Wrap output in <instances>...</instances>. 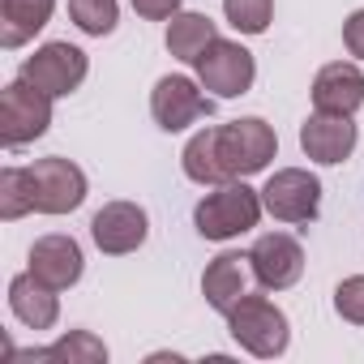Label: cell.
Listing matches in <instances>:
<instances>
[{"mask_svg": "<svg viewBox=\"0 0 364 364\" xmlns=\"http://www.w3.org/2000/svg\"><path fill=\"white\" fill-rule=\"evenodd\" d=\"M262 193L249 189L245 180H223L193 206V228L202 240H236L257 228L262 219Z\"/></svg>", "mask_w": 364, "mask_h": 364, "instance_id": "1", "label": "cell"}, {"mask_svg": "<svg viewBox=\"0 0 364 364\" xmlns=\"http://www.w3.org/2000/svg\"><path fill=\"white\" fill-rule=\"evenodd\" d=\"M228 330H232V338H236L249 355H257V360H274V355H283L287 343H291L287 313H283L274 300L253 296V291H245V296L228 309Z\"/></svg>", "mask_w": 364, "mask_h": 364, "instance_id": "2", "label": "cell"}, {"mask_svg": "<svg viewBox=\"0 0 364 364\" xmlns=\"http://www.w3.org/2000/svg\"><path fill=\"white\" fill-rule=\"evenodd\" d=\"M274 154H279V137L262 116H240L232 124H219V163H223L228 180L266 171Z\"/></svg>", "mask_w": 364, "mask_h": 364, "instance_id": "3", "label": "cell"}, {"mask_svg": "<svg viewBox=\"0 0 364 364\" xmlns=\"http://www.w3.org/2000/svg\"><path fill=\"white\" fill-rule=\"evenodd\" d=\"M52 95H43L35 82L18 77L9 82L5 90H0V141H5L9 150L43 137L52 129Z\"/></svg>", "mask_w": 364, "mask_h": 364, "instance_id": "4", "label": "cell"}, {"mask_svg": "<svg viewBox=\"0 0 364 364\" xmlns=\"http://www.w3.org/2000/svg\"><path fill=\"white\" fill-rule=\"evenodd\" d=\"M210 112H215V95H206V86L198 77L167 73L150 90V116L163 133H180V129L206 120Z\"/></svg>", "mask_w": 364, "mask_h": 364, "instance_id": "5", "label": "cell"}, {"mask_svg": "<svg viewBox=\"0 0 364 364\" xmlns=\"http://www.w3.org/2000/svg\"><path fill=\"white\" fill-rule=\"evenodd\" d=\"M198 82L215 95V99H240L253 90V77H257V60L249 48L232 43V39H215L202 56H198Z\"/></svg>", "mask_w": 364, "mask_h": 364, "instance_id": "6", "label": "cell"}, {"mask_svg": "<svg viewBox=\"0 0 364 364\" xmlns=\"http://www.w3.org/2000/svg\"><path fill=\"white\" fill-rule=\"evenodd\" d=\"M31 180H35V210L39 215H73L86 202V171L73 159L48 154L31 163Z\"/></svg>", "mask_w": 364, "mask_h": 364, "instance_id": "7", "label": "cell"}, {"mask_svg": "<svg viewBox=\"0 0 364 364\" xmlns=\"http://www.w3.org/2000/svg\"><path fill=\"white\" fill-rule=\"evenodd\" d=\"M86 73H90L86 52L56 39V43L35 48V56L22 60V73H18V77L35 82V86H39L43 95H52V99H65V95H73V90L86 82Z\"/></svg>", "mask_w": 364, "mask_h": 364, "instance_id": "8", "label": "cell"}, {"mask_svg": "<svg viewBox=\"0 0 364 364\" xmlns=\"http://www.w3.org/2000/svg\"><path fill=\"white\" fill-rule=\"evenodd\" d=\"M262 206L279 223H313L321 210V180L304 167H279L262 189Z\"/></svg>", "mask_w": 364, "mask_h": 364, "instance_id": "9", "label": "cell"}, {"mask_svg": "<svg viewBox=\"0 0 364 364\" xmlns=\"http://www.w3.org/2000/svg\"><path fill=\"white\" fill-rule=\"evenodd\" d=\"M150 236V215L137 206V202H107L103 210H95L90 219V240L99 253L107 257H124V253H137Z\"/></svg>", "mask_w": 364, "mask_h": 364, "instance_id": "10", "label": "cell"}, {"mask_svg": "<svg viewBox=\"0 0 364 364\" xmlns=\"http://www.w3.org/2000/svg\"><path fill=\"white\" fill-rule=\"evenodd\" d=\"M249 266H253V279L266 287V291H287L300 283L304 274V249L296 236L287 232H266L253 240L249 249Z\"/></svg>", "mask_w": 364, "mask_h": 364, "instance_id": "11", "label": "cell"}, {"mask_svg": "<svg viewBox=\"0 0 364 364\" xmlns=\"http://www.w3.org/2000/svg\"><path fill=\"white\" fill-rule=\"evenodd\" d=\"M31 274L43 279L48 287L56 291H69L73 283H82V270H86V257H82V245L65 232H52V236H39L31 245V257H26Z\"/></svg>", "mask_w": 364, "mask_h": 364, "instance_id": "12", "label": "cell"}, {"mask_svg": "<svg viewBox=\"0 0 364 364\" xmlns=\"http://www.w3.org/2000/svg\"><path fill=\"white\" fill-rule=\"evenodd\" d=\"M360 133L351 124V116H334V112H313L304 124H300V150L313 159V163H347L351 150H355Z\"/></svg>", "mask_w": 364, "mask_h": 364, "instance_id": "13", "label": "cell"}, {"mask_svg": "<svg viewBox=\"0 0 364 364\" xmlns=\"http://www.w3.org/2000/svg\"><path fill=\"white\" fill-rule=\"evenodd\" d=\"M364 107V69L351 60H330L313 77V112L355 116Z\"/></svg>", "mask_w": 364, "mask_h": 364, "instance_id": "14", "label": "cell"}, {"mask_svg": "<svg viewBox=\"0 0 364 364\" xmlns=\"http://www.w3.org/2000/svg\"><path fill=\"white\" fill-rule=\"evenodd\" d=\"M9 309L26 330H52L60 321V291L26 270L9 283Z\"/></svg>", "mask_w": 364, "mask_h": 364, "instance_id": "15", "label": "cell"}, {"mask_svg": "<svg viewBox=\"0 0 364 364\" xmlns=\"http://www.w3.org/2000/svg\"><path fill=\"white\" fill-rule=\"evenodd\" d=\"M249 253H219L210 266H206V274H202V296H206V304L215 309V313H223L228 317V309L245 296V287H249Z\"/></svg>", "mask_w": 364, "mask_h": 364, "instance_id": "16", "label": "cell"}, {"mask_svg": "<svg viewBox=\"0 0 364 364\" xmlns=\"http://www.w3.org/2000/svg\"><path fill=\"white\" fill-rule=\"evenodd\" d=\"M56 14V0H0V48H26Z\"/></svg>", "mask_w": 364, "mask_h": 364, "instance_id": "17", "label": "cell"}, {"mask_svg": "<svg viewBox=\"0 0 364 364\" xmlns=\"http://www.w3.org/2000/svg\"><path fill=\"white\" fill-rule=\"evenodd\" d=\"M167 52L176 56V60H185V65H198V56L219 39V31H215V22L206 18V14H185L180 9L171 22H167Z\"/></svg>", "mask_w": 364, "mask_h": 364, "instance_id": "18", "label": "cell"}, {"mask_svg": "<svg viewBox=\"0 0 364 364\" xmlns=\"http://www.w3.org/2000/svg\"><path fill=\"white\" fill-rule=\"evenodd\" d=\"M180 167H185V176L193 180V185H202V189L223 185L228 171H223V163H219V124L189 137L185 154H180Z\"/></svg>", "mask_w": 364, "mask_h": 364, "instance_id": "19", "label": "cell"}, {"mask_svg": "<svg viewBox=\"0 0 364 364\" xmlns=\"http://www.w3.org/2000/svg\"><path fill=\"white\" fill-rule=\"evenodd\" d=\"M14 360H69V364H103L107 347L103 338H95L90 330H69L60 334L52 347H35V351H9Z\"/></svg>", "mask_w": 364, "mask_h": 364, "instance_id": "20", "label": "cell"}, {"mask_svg": "<svg viewBox=\"0 0 364 364\" xmlns=\"http://www.w3.org/2000/svg\"><path fill=\"white\" fill-rule=\"evenodd\" d=\"M35 210V180L31 167H5L0 171V219L18 223Z\"/></svg>", "mask_w": 364, "mask_h": 364, "instance_id": "21", "label": "cell"}, {"mask_svg": "<svg viewBox=\"0 0 364 364\" xmlns=\"http://www.w3.org/2000/svg\"><path fill=\"white\" fill-rule=\"evenodd\" d=\"M69 18H73V26H77L82 35L103 39V35L116 31L120 5H116V0H69Z\"/></svg>", "mask_w": 364, "mask_h": 364, "instance_id": "22", "label": "cell"}, {"mask_svg": "<svg viewBox=\"0 0 364 364\" xmlns=\"http://www.w3.org/2000/svg\"><path fill=\"white\" fill-rule=\"evenodd\" d=\"M223 14L240 35H266L274 18V0H223Z\"/></svg>", "mask_w": 364, "mask_h": 364, "instance_id": "23", "label": "cell"}, {"mask_svg": "<svg viewBox=\"0 0 364 364\" xmlns=\"http://www.w3.org/2000/svg\"><path fill=\"white\" fill-rule=\"evenodd\" d=\"M334 313L351 326H364V274H351L334 287Z\"/></svg>", "mask_w": 364, "mask_h": 364, "instance_id": "24", "label": "cell"}, {"mask_svg": "<svg viewBox=\"0 0 364 364\" xmlns=\"http://www.w3.org/2000/svg\"><path fill=\"white\" fill-rule=\"evenodd\" d=\"M185 0H133V14L146 18V22H171L180 14Z\"/></svg>", "mask_w": 364, "mask_h": 364, "instance_id": "25", "label": "cell"}, {"mask_svg": "<svg viewBox=\"0 0 364 364\" xmlns=\"http://www.w3.org/2000/svg\"><path fill=\"white\" fill-rule=\"evenodd\" d=\"M343 48H347L355 60H364V9H355V14L343 22Z\"/></svg>", "mask_w": 364, "mask_h": 364, "instance_id": "26", "label": "cell"}]
</instances>
